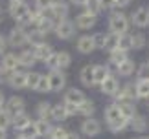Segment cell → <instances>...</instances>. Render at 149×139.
<instances>
[{"label":"cell","instance_id":"cell-1","mask_svg":"<svg viewBox=\"0 0 149 139\" xmlns=\"http://www.w3.org/2000/svg\"><path fill=\"white\" fill-rule=\"evenodd\" d=\"M9 15H11V19H15L20 26L31 22V11L24 2H11L9 4Z\"/></svg>","mask_w":149,"mask_h":139},{"label":"cell","instance_id":"cell-2","mask_svg":"<svg viewBox=\"0 0 149 139\" xmlns=\"http://www.w3.org/2000/svg\"><path fill=\"white\" fill-rule=\"evenodd\" d=\"M109 30H111V33H118V35L127 33L129 31V19H127V15L112 13L111 19H109Z\"/></svg>","mask_w":149,"mask_h":139},{"label":"cell","instance_id":"cell-3","mask_svg":"<svg viewBox=\"0 0 149 139\" xmlns=\"http://www.w3.org/2000/svg\"><path fill=\"white\" fill-rule=\"evenodd\" d=\"M54 33H55V37L59 40H68V39L74 37V33H76V24H74L72 20H68V19L57 20Z\"/></svg>","mask_w":149,"mask_h":139},{"label":"cell","instance_id":"cell-4","mask_svg":"<svg viewBox=\"0 0 149 139\" xmlns=\"http://www.w3.org/2000/svg\"><path fill=\"white\" fill-rule=\"evenodd\" d=\"M136 90L134 84H125L120 88V92L116 94V104L118 106H125V104H136Z\"/></svg>","mask_w":149,"mask_h":139},{"label":"cell","instance_id":"cell-5","mask_svg":"<svg viewBox=\"0 0 149 139\" xmlns=\"http://www.w3.org/2000/svg\"><path fill=\"white\" fill-rule=\"evenodd\" d=\"M48 81H50V92L52 94H59L66 88V75L63 70H52L48 73Z\"/></svg>","mask_w":149,"mask_h":139},{"label":"cell","instance_id":"cell-6","mask_svg":"<svg viewBox=\"0 0 149 139\" xmlns=\"http://www.w3.org/2000/svg\"><path fill=\"white\" fill-rule=\"evenodd\" d=\"M79 132H81V136L85 137H96V136H100L101 134V123L98 119H94V117H85L81 121V126H79Z\"/></svg>","mask_w":149,"mask_h":139},{"label":"cell","instance_id":"cell-7","mask_svg":"<svg viewBox=\"0 0 149 139\" xmlns=\"http://www.w3.org/2000/svg\"><path fill=\"white\" fill-rule=\"evenodd\" d=\"M8 44L11 46V48H24L28 42V33L22 30V28H13V30H9L8 33Z\"/></svg>","mask_w":149,"mask_h":139},{"label":"cell","instance_id":"cell-8","mask_svg":"<svg viewBox=\"0 0 149 139\" xmlns=\"http://www.w3.org/2000/svg\"><path fill=\"white\" fill-rule=\"evenodd\" d=\"M4 110L11 115V117H17V115H20V114L26 112V101L22 99V97L13 95V97H9V99L6 101Z\"/></svg>","mask_w":149,"mask_h":139},{"label":"cell","instance_id":"cell-9","mask_svg":"<svg viewBox=\"0 0 149 139\" xmlns=\"http://www.w3.org/2000/svg\"><path fill=\"white\" fill-rule=\"evenodd\" d=\"M96 22H98V17L88 13V11H83V13H79L76 17V22H74V24H76L77 30L87 31V30H92V28L96 26Z\"/></svg>","mask_w":149,"mask_h":139},{"label":"cell","instance_id":"cell-10","mask_svg":"<svg viewBox=\"0 0 149 139\" xmlns=\"http://www.w3.org/2000/svg\"><path fill=\"white\" fill-rule=\"evenodd\" d=\"M100 92L107 97H116V94L120 92V81L114 77V75H109V77L100 84Z\"/></svg>","mask_w":149,"mask_h":139},{"label":"cell","instance_id":"cell-11","mask_svg":"<svg viewBox=\"0 0 149 139\" xmlns=\"http://www.w3.org/2000/svg\"><path fill=\"white\" fill-rule=\"evenodd\" d=\"M131 22L140 28V30H144V28L149 26V8H146V6H142V8L134 9L133 15H131Z\"/></svg>","mask_w":149,"mask_h":139},{"label":"cell","instance_id":"cell-12","mask_svg":"<svg viewBox=\"0 0 149 139\" xmlns=\"http://www.w3.org/2000/svg\"><path fill=\"white\" fill-rule=\"evenodd\" d=\"M103 117H105V123H107V126H109V125H114V123H118V121H122L125 115H123V112H122V108H120L116 103H112V104H109V106L105 108Z\"/></svg>","mask_w":149,"mask_h":139},{"label":"cell","instance_id":"cell-13","mask_svg":"<svg viewBox=\"0 0 149 139\" xmlns=\"http://www.w3.org/2000/svg\"><path fill=\"white\" fill-rule=\"evenodd\" d=\"M76 48L81 55H90L96 50V42H94V35H81L76 42Z\"/></svg>","mask_w":149,"mask_h":139},{"label":"cell","instance_id":"cell-14","mask_svg":"<svg viewBox=\"0 0 149 139\" xmlns=\"http://www.w3.org/2000/svg\"><path fill=\"white\" fill-rule=\"evenodd\" d=\"M26 81H28V72H24V70H17V72L9 73L8 84L13 90H22V88H26Z\"/></svg>","mask_w":149,"mask_h":139},{"label":"cell","instance_id":"cell-15","mask_svg":"<svg viewBox=\"0 0 149 139\" xmlns=\"http://www.w3.org/2000/svg\"><path fill=\"white\" fill-rule=\"evenodd\" d=\"M85 101H87V97H85V94L79 88H68L65 92V97H63V103L74 104V106H79V104H83Z\"/></svg>","mask_w":149,"mask_h":139},{"label":"cell","instance_id":"cell-16","mask_svg":"<svg viewBox=\"0 0 149 139\" xmlns=\"http://www.w3.org/2000/svg\"><path fill=\"white\" fill-rule=\"evenodd\" d=\"M50 13H52V17H54V19H57V20L66 19L68 13H70V2H66V0H55V4L52 6Z\"/></svg>","mask_w":149,"mask_h":139},{"label":"cell","instance_id":"cell-17","mask_svg":"<svg viewBox=\"0 0 149 139\" xmlns=\"http://www.w3.org/2000/svg\"><path fill=\"white\" fill-rule=\"evenodd\" d=\"M4 72L8 73H13L17 70H20V62H19V55L17 53H4L2 55V66Z\"/></svg>","mask_w":149,"mask_h":139},{"label":"cell","instance_id":"cell-18","mask_svg":"<svg viewBox=\"0 0 149 139\" xmlns=\"http://www.w3.org/2000/svg\"><path fill=\"white\" fill-rule=\"evenodd\" d=\"M33 53H35V57H37L39 62H46L50 57L55 53V51H54V46H52V44H48V42H41V44L33 46Z\"/></svg>","mask_w":149,"mask_h":139},{"label":"cell","instance_id":"cell-19","mask_svg":"<svg viewBox=\"0 0 149 139\" xmlns=\"http://www.w3.org/2000/svg\"><path fill=\"white\" fill-rule=\"evenodd\" d=\"M129 128L136 132V134H146L147 128H149V121L146 115H142V114H136L133 119H131V123H129Z\"/></svg>","mask_w":149,"mask_h":139},{"label":"cell","instance_id":"cell-20","mask_svg":"<svg viewBox=\"0 0 149 139\" xmlns=\"http://www.w3.org/2000/svg\"><path fill=\"white\" fill-rule=\"evenodd\" d=\"M94 66H90V64H87V66H83L81 68V72H79V81H81V84L83 86H87V88H92V86H96L94 84Z\"/></svg>","mask_w":149,"mask_h":139},{"label":"cell","instance_id":"cell-21","mask_svg":"<svg viewBox=\"0 0 149 139\" xmlns=\"http://www.w3.org/2000/svg\"><path fill=\"white\" fill-rule=\"evenodd\" d=\"M19 62L22 68H33L39 61H37L35 53H33V50H24L19 53Z\"/></svg>","mask_w":149,"mask_h":139},{"label":"cell","instance_id":"cell-22","mask_svg":"<svg viewBox=\"0 0 149 139\" xmlns=\"http://www.w3.org/2000/svg\"><path fill=\"white\" fill-rule=\"evenodd\" d=\"M136 68H138V66H136V62L133 59H127L125 62H122V64L116 68V73L120 75V77H131V75L136 72Z\"/></svg>","mask_w":149,"mask_h":139},{"label":"cell","instance_id":"cell-23","mask_svg":"<svg viewBox=\"0 0 149 139\" xmlns=\"http://www.w3.org/2000/svg\"><path fill=\"white\" fill-rule=\"evenodd\" d=\"M92 72H94V84L96 86H100L103 81L111 75V70H109V66H105V64H94Z\"/></svg>","mask_w":149,"mask_h":139},{"label":"cell","instance_id":"cell-24","mask_svg":"<svg viewBox=\"0 0 149 139\" xmlns=\"http://www.w3.org/2000/svg\"><path fill=\"white\" fill-rule=\"evenodd\" d=\"M52 106L48 101H41L35 108V114H37V119H46V121H52Z\"/></svg>","mask_w":149,"mask_h":139},{"label":"cell","instance_id":"cell-25","mask_svg":"<svg viewBox=\"0 0 149 139\" xmlns=\"http://www.w3.org/2000/svg\"><path fill=\"white\" fill-rule=\"evenodd\" d=\"M120 48V35L118 33H107L105 35V44H103V50L112 53Z\"/></svg>","mask_w":149,"mask_h":139},{"label":"cell","instance_id":"cell-26","mask_svg":"<svg viewBox=\"0 0 149 139\" xmlns=\"http://www.w3.org/2000/svg\"><path fill=\"white\" fill-rule=\"evenodd\" d=\"M30 125H31V117L24 112V114H20V115H17V117H13V125H11V126H13V128L20 134V132L26 130Z\"/></svg>","mask_w":149,"mask_h":139},{"label":"cell","instance_id":"cell-27","mask_svg":"<svg viewBox=\"0 0 149 139\" xmlns=\"http://www.w3.org/2000/svg\"><path fill=\"white\" fill-rule=\"evenodd\" d=\"M68 119V112H66V106L65 103H57L52 106V121H57V123H61V121Z\"/></svg>","mask_w":149,"mask_h":139},{"label":"cell","instance_id":"cell-28","mask_svg":"<svg viewBox=\"0 0 149 139\" xmlns=\"http://www.w3.org/2000/svg\"><path fill=\"white\" fill-rule=\"evenodd\" d=\"M33 123H35V130H37L39 139H42V137H46V139H48L50 132H52L50 121H46V119H37V121H33Z\"/></svg>","mask_w":149,"mask_h":139},{"label":"cell","instance_id":"cell-29","mask_svg":"<svg viewBox=\"0 0 149 139\" xmlns=\"http://www.w3.org/2000/svg\"><path fill=\"white\" fill-rule=\"evenodd\" d=\"M129 59V55H127V51H123V50H116V51H112V53H109V62L114 66V68H118L122 62H125Z\"/></svg>","mask_w":149,"mask_h":139},{"label":"cell","instance_id":"cell-30","mask_svg":"<svg viewBox=\"0 0 149 139\" xmlns=\"http://www.w3.org/2000/svg\"><path fill=\"white\" fill-rule=\"evenodd\" d=\"M134 90H136V97H138V99H147L149 101V81H136Z\"/></svg>","mask_w":149,"mask_h":139},{"label":"cell","instance_id":"cell-31","mask_svg":"<svg viewBox=\"0 0 149 139\" xmlns=\"http://www.w3.org/2000/svg\"><path fill=\"white\" fill-rule=\"evenodd\" d=\"M96 112V103L92 99H87L83 104H79V115H83V117H92Z\"/></svg>","mask_w":149,"mask_h":139},{"label":"cell","instance_id":"cell-32","mask_svg":"<svg viewBox=\"0 0 149 139\" xmlns=\"http://www.w3.org/2000/svg\"><path fill=\"white\" fill-rule=\"evenodd\" d=\"M72 64V55L68 53V51H59L57 53V70H65Z\"/></svg>","mask_w":149,"mask_h":139},{"label":"cell","instance_id":"cell-33","mask_svg":"<svg viewBox=\"0 0 149 139\" xmlns=\"http://www.w3.org/2000/svg\"><path fill=\"white\" fill-rule=\"evenodd\" d=\"M129 123H131V119L123 117L122 121H118V123L109 125V126H107V130H109V132H112V134H120V132H123V130H127V128H129Z\"/></svg>","mask_w":149,"mask_h":139},{"label":"cell","instance_id":"cell-34","mask_svg":"<svg viewBox=\"0 0 149 139\" xmlns=\"http://www.w3.org/2000/svg\"><path fill=\"white\" fill-rule=\"evenodd\" d=\"M133 35V50H144L146 44H147V39L144 33L136 31V33H131Z\"/></svg>","mask_w":149,"mask_h":139},{"label":"cell","instance_id":"cell-35","mask_svg":"<svg viewBox=\"0 0 149 139\" xmlns=\"http://www.w3.org/2000/svg\"><path fill=\"white\" fill-rule=\"evenodd\" d=\"M41 75H42V73H39V72H28L26 88H30V90H37L39 81H41Z\"/></svg>","mask_w":149,"mask_h":139},{"label":"cell","instance_id":"cell-36","mask_svg":"<svg viewBox=\"0 0 149 139\" xmlns=\"http://www.w3.org/2000/svg\"><path fill=\"white\" fill-rule=\"evenodd\" d=\"M120 50H123V51L133 50V35H131V33L120 35Z\"/></svg>","mask_w":149,"mask_h":139},{"label":"cell","instance_id":"cell-37","mask_svg":"<svg viewBox=\"0 0 149 139\" xmlns=\"http://www.w3.org/2000/svg\"><path fill=\"white\" fill-rule=\"evenodd\" d=\"M28 42H30L31 46H37V44H41V42H46L44 40V33H41L39 30H33L28 33Z\"/></svg>","mask_w":149,"mask_h":139},{"label":"cell","instance_id":"cell-38","mask_svg":"<svg viewBox=\"0 0 149 139\" xmlns=\"http://www.w3.org/2000/svg\"><path fill=\"white\" fill-rule=\"evenodd\" d=\"M136 81H149V62H144L136 68Z\"/></svg>","mask_w":149,"mask_h":139},{"label":"cell","instance_id":"cell-39","mask_svg":"<svg viewBox=\"0 0 149 139\" xmlns=\"http://www.w3.org/2000/svg\"><path fill=\"white\" fill-rule=\"evenodd\" d=\"M11 125H13V117H11L6 110H0V128H2V130H8Z\"/></svg>","mask_w":149,"mask_h":139},{"label":"cell","instance_id":"cell-40","mask_svg":"<svg viewBox=\"0 0 149 139\" xmlns=\"http://www.w3.org/2000/svg\"><path fill=\"white\" fill-rule=\"evenodd\" d=\"M66 136H68V132L63 128V126H54L52 132H50V136H48V139H66Z\"/></svg>","mask_w":149,"mask_h":139},{"label":"cell","instance_id":"cell-41","mask_svg":"<svg viewBox=\"0 0 149 139\" xmlns=\"http://www.w3.org/2000/svg\"><path fill=\"white\" fill-rule=\"evenodd\" d=\"M39 94H46V92H50V81H48V73H42L41 75V81H39V86L37 90Z\"/></svg>","mask_w":149,"mask_h":139},{"label":"cell","instance_id":"cell-42","mask_svg":"<svg viewBox=\"0 0 149 139\" xmlns=\"http://www.w3.org/2000/svg\"><path fill=\"white\" fill-rule=\"evenodd\" d=\"M20 136H24L26 139H39L37 130H35V123H31L26 130H22V132H20Z\"/></svg>","mask_w":149,"mask_h":139},{"label":"cell","instance_id":"cell-43","mask_svg":"<svg viewBox=\"0 0 149 139\" xmlns=\"http://www.w3.org/2000/svg\"><path fill=\"white\" fill-rule=\"evenodd\" d=\"M87 11H88V13H92V15H96V17H98V13L101 11V6H100V2H98V0H88V4H87Z\"/></svg>","mask_w":149,"mask_h":139},{"label":"cell","instance_id":"cell-44","mask_svg":"<svg viewBox=\"0 0 149 139\" xmlns=\"http://www.w3.org/2000/svg\"><path fill=\"white\" fill-rule=\"evenodd\" d=\"M35 2H37L39 11H50L52 6L55 4V0H35Z\"/></svg>","mask_w":149,"mask_h":139},{"label":"cell","instance_id":"cell-45","mask_svg":"<svg viewBox=\"0 0 149 139\" xmlns=\"http://www.w3.org/2000/svg\"><path fill=\"white\" fill-rule=\"evenodd\" d=\"M94 42H96V48L103 50V44H105V33H94Z\"/></svg>","mask_w":149,"mask_h":139},{"label":"cell","instance_id":"cell-46","mask_svg":"<svg viewBox=\"0 0 149 139\" xmlns=\"http://www.w3.org/2000/svg\"><path fill=\"white\" fill-rule=\"evenodd\" d=\"M100 6H101V9H112V8H116V0H98Z\"/></svg>","mask_w":149,"mask_h":139},{"label":"cell","instance_id":"cell-47","mask_svg":"<svg viewBox=\"0 0 149 139\" xmlns=\"http://www.w3.org/2000/svg\"><path fill=\"white\" fill-rule=\"evenodd\" d=\"M8 77H9V73L0 68V83H8Z\"/></svg>","mask_w":149,"mask_h":139},{"label":"cell","instance_id":"cell-48","mask_svg":"<svg viewBox=\"0 0 149 139\" xmlns=\"http://www.w3.org/2000/svg\"><path fill=\"white\" fill-rule=\"evenodd\" d=\"M6 44H8V40H6L4 37H0V55L6 51Z\"/></svg>","mask_w":149,"mask_h":139},{"label":"cell","instance_id":"cell-49","mask_svg":"<svg viewBox=\"0 0 149 139\" xmlns=\"http://www.w3.org/2000/svg\"><path fill=\"white\" fill-rule=\"evenodd\" d=\"M70 4H74V6H87L88 4V0H68Z\"/></svg>","mask_w":149,"mask_h":139},{"label":"cell","instance_id":"cell-50","mask_svg":"<svg viewBox=\"0 0 149 139\" xmlns=\"http://www.w3.org/2000/svg\"><path fill=\"white\" fill-rule=\"evenodd\" d=\"M131 0H116V6L118 8H125V6H129Z\"/></svg>","mask_w":149,"mask_h":139},{"label":"cell","instance_id":"cell-51","mask_svg":"<svg viewBox=\"0 0 149 139\" xmlns=\"http://www.w3.org/2000/svg\"><path fill=\"white\" fill-rule=\"evenodd\" d=\"M66 139H81V137H79V134H76V132H68Z\"/></svg>","mask_w":149,"mask_h":139},{"label":"cell","instance_id":"cell-52","mask_svg":"<svg viewBox=\"0 0 149 139\" xmlns=\"http://www.w3.org/2000/svg\"><path fill=\"white\" fill-rule=\"evenodd\" d=\"M6 104V97H4V94L0 92V110H2V106Z\"/></svg>","mask_w":149,"mask_h":139},{"label":"cell","instance_id":"cell-53","mask_svg":"<svg viewBox=\"0 0 149 139\" xmlns=\"http://www.w3.org/2000/svg\"><path fill=\"white\" fill-rule=\"evenodd\" d=\"M0 139H8V132L2 130V128H0Z\"/></svg>","mask_w":149,"mask_h":139},{"label":"cell","instance_id":"cell-54","mask_svg":"<svg viewBox=\"0 0 149 139\" xmlns=\"http://www.w3.org/2000/svg\"><path fill=\"white\" fill-rule=\"evenodd\" d=\"M15 139H26V137H24V136H17Z\"/></svg>","mask_w":149,"mask_h":139},{"label":"cell","instance_id":"cell-55","mask_svg":"<svg viewBox=\"0 0 149 139\" xmlns=\"http://www.w3.org/2000/svg\"><path fill=\"white\" fill-rule=\"evenodd\" d=\"M11 2H24V0H11Z\"/></svg>","mask_w":149,"mask_h":139},{"label":"cell","instance_id":"cell-56","mask_svg":"<svg viewBox=\"0 0 149 139\" xmlns=\"http://www.w3.org/2000/svg\"><path fill=\"white\" fill-rule=\"evenodd\" d=\"M136 139H149V137H146V136H144V137H136Z\"/></svg>","mask_w":149,"mask_h":139},{"label":"cell","instance_id":"cell-57","mask_svg":"<svg viewBox=\"0 0 149 139\" xmlns=\"http://www.w3.org/2000/svg\"><path fill=\"white\" fill-rule=\"evenodd\" d=\"M147 108H149V101H147Z\"/></svg>","mask_w":149,"mask_h":139},{"label":"cell","instance_id":"cell-58","mask_svg":"<svg viewBox=\"0 0 149 139\" xmlns=\"http://www.w3.org/2000/svg\"><path fill=\"white\" fill-rule=\"evenodd\" d=\"M147 62H149V61H147Z\"/></svg>","mask_w":149,"mask_h":139}]
</instances>
